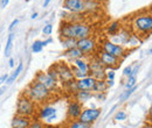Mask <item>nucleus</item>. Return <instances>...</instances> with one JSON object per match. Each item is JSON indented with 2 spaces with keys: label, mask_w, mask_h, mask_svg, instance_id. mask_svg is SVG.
Listing matches in <instances>:
<instances>
[{
  "label": "nucleus",
  "mask_w": 152,
  "mask_h": 128,
  "mask_svg": "<svg viewBox=\"0 0 152 128\" xmlns=\"http://www.w3.org/2000/svg\"><path fill=\"white\" fill-rule=\"evenodd\" d=\"M23 94L33 100L35 104L43 105L52 95V92L37 80H33L23 91Z\"/></svg>",
  "instance_id": "nucleus-1"
},
{
  "label": "nucleus",
  "mask_w": 152,
  "mask_h": 128,
  "mask_svg": "<svg viewBox=\"0 0 152 128\" xmlns=\"http://www.w3.org/2000/svg\"><path fill=\"white\" fill-rule=\"evenodd\" d=\"M133 30L138 34L137 36H150L152 30V17L150 13L138 14L132 20Z\"/></svg>",
  "instance_id": "nucleus-2"
},
{
  "label": "nucleus",
  "mask_w": 152,
  "mask_h": 128,
  "mask_svg": "<svg viewBox=\"0 0 152 128\" xmlns=\"http://www.w3.org/2000/svg\"><path fill=\"white\" fill-rule=\"evenodd\" d=\"M37 111H38V105L33 100H31L23 93L20 94L19 99L17 101V114L18 115L32 118L37 113Z\"/></svg>",
  "instance_id": "nucleus-3"
},
{
  "label": "nucleus",
  "mask_w": 152,
  "mask_h": 128,
  "mask_svg": "<svg viewBox=\"0 0 152 128\" xmlns=\"http://www.w3.org/2000/svg\"><path fill=\"white\" fill-rule=\"evenodd\" d=\"M70 33L73 38L81 40V38L90 37L93 30H91V27L86 22H76V23L70 22Z\"/></svg>",
  "instance_id": "nucleus-4"
},
{
  "label": "nucleus",
  "mask_w": 152,
  "mask_h": 128,
  "mask_svg": "<svg viewBox=\"0 0 152 128\" xmlns=\"http://www.w3.org/2000/svg\"><path fill=\"white\" fill-rule=\"evenodd\" d=\"M76 47L83 53L84 57L87 55H93L97 51V42L95 41V38L91 36L77 40Z\"/></svg>",
  "instance_id": "nucleus-5"
},
{
  "label": "nucleus",
  "mask_w": 152,
  "mask_h": 128,
  "mask_svg": "<svg viewBox=\"0 0 152 128\" xmlns=\"http://www.w3.org/2000/svg\"><path fill=\"white\" fill-rule=\"evenodd\" d=\"M96 57L98 58V61L101 62V64L105 69H116L121 64V58H118L114 55H110V54L103 51L102 49L99 51H97Z\"/></svg>",
  "instance_id": "nucleus-6"
},
{
  "label": "nucleus",
  "mask_w": 152,
  "mask_h": 128,
  "mask_svg": "<svg viewBox=\"0 0 152 128\" xmlns=\"http://www.w3.org/2000/svg\"><path fill=\"white\" fill-rule=\"evenodd\" d=\"M101 108H97V107H89V108H83L78 119L80 121L84 122V124H88V125H93L95 121H97V119L99 118L101 115Z\"/></svg>",
  "instance_id": "nucleus-7"
},
{
  "label": "nucleus",
  "mask_w": 152,
  "mask_h": 128,
  "mask_svg": "<svg viewBox=\"0 0 152 128\" xmlns=\"http://www.w3.org/2000/svg\"><path fill=\"white\" fill-rule=\"evenodd\" d=\"M55 69L58 74V82L64 84L66 82L73 79V72H72V69H70V65L67 64L66 62H57L54 64Z\"/></svg>",
  "instance_id": "nucleus-8"
},
{
  "label": "nucleus",
  "mask_w": 152,
  "mask_h": 128,
  "mask_svg": "<svg viewBox=\"0 0 152 128\" xmlns=\"http://www.w3.org/2000/svg\"><path fill=\"white\" fill-rule=\"evenodd\" d=\"M102 50L105 51V53H108V54H110V55L116 56V57H118V58L124 57V54H125V48H124V46L117 44V43H115L113 41H109V40H107V41L103 42V44H102Z\"/></svg>",
  "instance_id": "nucleus-9"
},
{
  "label": "nucleus",
  "mask_w": 152,
  "mask_h": 128,
  "mask_svg": "<svg viewBox=\"0 0 152 128\" xmlns=\"http://www.w3.org/2000/svg\"><path fill=\"white\" fill-rule=\"evenodd\" d=\"M63 9L74 13V14H80L86 12V1L84 0H63L62 4Z\"/></svg>",
  "instance_id": "nucleus-10"
},
{
  "label": "nucleus",
  "mask_w": 152,
  "mask_h": 128,
  "mask_svg": "<svg viewBox=\"0 0 152 128\" xmlns=\"http://www.w3.org/2000/svg\"><path fill=\"white\" fill-rule=\"evenodd\" d=\"M34 80H37L40 84H42L45 88H47L50 92L55 91L57 89V84H58V83L55 82L54 79H52V78L47 74L46 71H39V72L35 74Z\"/></svg>",
  "instance_id": "nucleus-11"
},
{
  "label": "nucleus",
  "mask_w": 152,
  "mask_h": 128,
  "mask_svg": "<svg viewBox=\"0 0 152 128\" xmlns=\"http://www.w3.org/2000/svg\"><path fill=\"white\" fill-rule=\"evenodd\" d=\"M83 110V104L73 100L68 104V107H67V118L69 119V121L72 120H77L81 112Z\"/></svg>",
  "instance_id": "nucleus-12"
},
{
  "label": "nucleus",
  "mask_w": 152,
  "mask_h": 128,
  "mask_svg": "<svg viewBox=\"0 0 152 128\" xmlns=\"http://www.w3.org/2000/svg\"><path fill=\"white\" fill-rule=\"evenodd\" d=\"M96 79L93 78L91 76H87V77H83L81 79H76V88H77V91H91L94 89V85H95Z\"/></svg>",
  "instance_id": "nucleus-13"
},
{
  "label": "nucleus",
  "mask_w": 152,
  "mask_h": 128,
  "mask_svg": "<svg viewBox=\"0 0 152 128\" xmlns=\"http://www.w3.org/2000/svg\"><path fill=\"white\" fill-rule=\"evenodd\" d=\"M32 121V118L29 116H23V115H18L15 114L11 121V127L18 128H28L29 124Z\"/></svg>",
  "instance_id": "nucleus-14"
},
{
  "label": "nucleus",
  "mask_w": 152,
  "mask_h": 128,
  "mask_svg": "<svg viewBox=\"0 0 152 128\" xmlns=\"http://www.w3.org/2000/svg\"><path fill=\"white\" fill-rule=\"evenodd\" d=\"M57 113V111L55 107L50 106V105H41L39 107L38 112V119H40L41 121H46L50 115Z\"/></svg>",
  "instance_id": "nucleus-15"
},
{
  "label": "nucleus",
  "mask_w": 152,
  "mask_h": 128,
  "mask_svg": "<svg viewBox=\"0 0 152 128\" xmlns=\"http://www.w3.org/2000/svg\"><path fill=\"white\" fill-rule=\"evenodd\" d=\"M63 57H66L67 59H69V61H75L77 58H83L84 55H83V53L77 48V47H74V48H72V49H67V50H64V53H63Z\"/></svg>",
  "instance_id": "nucleus-16"
},
{
  "label": "nucleus",
  "mask_w": 152,
  "mask_h": 128,
  "mask_svg": "<svg viewBox=\"0 0 152 128\" xmlns=\"http://www.w3.org/2000/svg\"><path fill=\"white\" fill-rule=\"evenodd\" d=\"M73 65L77 68L78 70H81L82 72L89 74V62H88V59H86V57L77 58L75 61H73Z\"/></svg>",
  "instance_id": "nucleus-17"
},
{
  "label": "nucleus",
  "mask_w": 152,
  "mask_h": 128,
  "mask_svg": "<svg viewBox=\"0 0 152 128\" xmlns=\"http://www.w3.org/2000/svg\"><path fill=\"white\" fill-rule=\"evenodd\" d=\"M93 98V92L91 91H76L75 92V100L84 104L87 101H89Z\"/></svg>",
  "instance_id": "nucleus-18"
},
{
  "label": "nucleus",
  "mask_w": 152,
  "mask_h": 128,
  "mask_svg": "<svg viewBox=\"0 0 152 128\" xmlns=\"http://www.w3.org/2000/svg\"><path fill=\"white\" fill-rule=\"evenodd\" d=\"M22 69H23V64H22V62H20L19 64H18V67H17V69L8 76V78H7L6 83H5V85L10 86L11 84H13V83L17 80V78L20 76V73H21V71H22Z\"/></svg>",
  "instance_id": "nucleus-19"
},
{
  "label": "nucleus",
  "mask_w": 152,
  "mask_h": 128,
  "mask_svg": "<svg viewBox=\"0 0 152 128\" xmlns=\"http://www.w3.org/2000/svg\"><path fill=\"white\" fill-rule=\"evenodd\" d=\"M119 30H121V22L118 20H116V21H113L109 25V27L107 29V33H108L109 36H115V35H117V33Z\"/></svg>",
  "instance_id": "nucleus-20"
},
{
  "label": "nucleus",
  "mask_w": 152,
  "mask_h": 128,
  "mask_svg": "<svg viewBox=\"0 0 152 128\" xmlns=\"http://www.w3.org/2000/svg\"><path fill=\"white\" fill-rule=\"evenodd\" d=\"M14 33H10L7 37V42H6V47H5V57H11V51H12V46H13V40H14Z\"/></svg>",
  "instance_id": "nucleus-21"
},
{
  "label": "nucleus",
  "mask_w": 152,
  "mask_h": 128,
  "mask_svg": "<svg viewBox=\"0 0 152 128\" xmlns=\"http://www.w3.org/2000/svg\"><path fill=\"white\" fill-rule=\"evenodd\" d=\"M76 42H77V40L73 38V37H69V38H61V44H62V47H63L66 50L76 47Z\"/></svg>",
  "instance_id": "nucleus-22"
},
{
  "label": "nucleus",
  "mask_w": 152,
  "mask_h": 128,
  "mask_svg": "<svg viewBox=\"0 0 152 128\" xmlns=\"http://www.w3.org/2000/svg\"><path fill=\"white\" fill-rule=\"evenodd\" d=\"M108 90V86L105 84V80H96L93 93H98V92H105Z\"/></svg>",
  "instance_id": "nucleus-23"
},
{
  "label": "nucleus",
  "mask_w": 152,
  "mask_h": 128,
  "mask_svg": "<svg viewBox=\"0 0 152 128\" xmlns=\"http://www.w3.org/2000/svg\"><path fill=\"white\" fill-rule=\"evenodd\" d=\"M66 128H91V126L88 124H84L80 120H72V121H69V124L67 125Z\"/></svg>",
  "instance_id": "nucleus-24"
},
{
  "label": "nucleus",
  "mask_w": 152,
  "mask_h": 128,
  "mask_svg": "<svg viewBox=\"0 0 152 128\" xmlns=\"http://www.w3.org/2000/svg\"><path fill=\"white\" fill-rule=\"evenodd\" d=\"M137 90V85H134L133 88H131V89H126L125 91L123 92L121 95H119V101L121 103H124V101H126L130 97H131V94H132L133 92Z\"/></svg>",
  "instance_id": "nucleus-25"
},
{
  "label": "nucleus",
  "mask_w": 152,
  "mask_h": 128,
  "mask_svg": "<svg viewBox=\"0 0 152 128\" xmlns=\"http://www.w3.org/2000/svg\"><path fill=\"white\" fill-rule=\"evenodd\" d=\"M63 86L68 90L69 92H73V93H75L77 91V88H76V79L75 78H73V79H70V80H68V82H66L64 84H63Z\"/></svg>",
  "instance_id": "nucleus-26"
},
{
  "label": "nucleus",
  "mask_w": 152,
  "mask_h": 128,
  "mask_svg": "<svg viewBox=\"0 0 152 128\" xmlns=\"http://www.w3.org/2000/svg\"><path fill=\"white\" fill-rule=\"evenodd\" d=\"M43 49V44H42V41L41 40H35L32 44V53L33 54H38V53H41Z\"/></svg>",
  "instance_id": "nucleus-27"
},
{
  "label": "nucleus",
  "mask_w": 152,
  "mask_h": 128,
  "mask_svg": "<svg viewBox=\"0 0 152 128\" xmlns=\"http://www.w3.org/2000/svg\"><path fill=\"white\" fill-rule=\"evenodd\" d=\"M70 69H72V72H73V77H74L75 79H81V78H83V77L89 76V74H87V73L82 72L81 70H78V69H77V68H75L73 64L70 65Z\"/></svg>",
  "instance_id": "nucleus-28"
},
{
  "label": "nucleus",
  "mask_w": 152,
  "mask_h": 128,
  "mask_svg": "<svg viewBox=\"0 0 152 128\" xmlns=\"http://www.w3.org/2000/svg\"><path fill=\"white\" fill-rule=\"evenodd\" d=\"M46 72H47V74H48L52 79H54L55 82L60 83V82H58V74H57V71H56V69H55V67H54V65L49 67V69H48Z\"/></svg>",
  "instance_id": "nucleus-29"
},
{
  "label": "nucleus",
  "mask_w": 152,
  "mask_h": 128,
  "mask_svg": "<svg viewBox=\"0 0 152 128\" xmlns=\"http://www.w3.org/2000/svg\"><path fill=\"white\" fill-rule=\"evenodd\" d=\"M28 128H46V127H45V124L40 119H34V120L31 121Z\"/></svg>",
  "instance_id": "nucleus-30"
},
{
  "label": "nucleus",
  "mask_w": 152,
  "mask_h": 128,
  "mask_svg": "<svg viewBox=\"0 0 152 128\" xmlns=\"http://www.w3.org/2000/svg\"><path fill=\"white\" fill-rule=\"evenodd\" d=\"M134 85H137V77H133V76L128 77V80L125 83V89H131Z\"/></svg>",
  "instance_id": "nucleus-31"
},
{
  "label": "nucleus",
  "mask_w": 152,
  "mask_h": 128,
  "mask_svg": "<svg viewBox=\"0 0 152 128\" xmlns=\"http://www.w3.org/2000/svg\"><path fill=\"white\" fill-rule=\"evenodd\" d=\"M126 118H128V114L124 111H118L116 113V115H115V120L116 121H124V120H126Z\"/></svg>",
  "instance_id": "nucleus-32"
},
{
  "label": "nucleus",
  "mask_w": 152,
  "mask_h": 128,
  "mask_svg": "<svg viewBox=\"0 0 152 128\" xmlns=\"http://www.w3.org/2000/svg\"><path fill=\"white\" fill-rule=\"evenodd\" d=\"M42 33H43V35H46V36H49V35L53 33V25H52V23H48V25H46V26L42 28Z\"/></svg>",
  "instance_id": "nucleus-33"
},
{
  "label": "nucleus",
  "mask_w": 152,
  "mask_h": 128,
  "mask_svg": "<svg viewBox=\"0 0 152 128\" xmlns=\"http://www.w3.org/2000/svg\"><path fill=\"white\" fill-rule=\"evenodd\" d=\"M93 98H96L98 101H104L107 98L105 92H98V93H93Z\"/></svg>",
  "instance_id": "nucleus-34"
},
{
  "label": "nucleus",
  "mask_w": 152,
  "mask_h": 128,
  "mask_svg": "<svg viewBox=\"0 0 152 128\" xmlns=\"http://www.w3.org/2000/svg\"><path fill=\"white\" fill-rule=\"evenodd\" d=\"M105 79H110V80H115V69H107L105 71Z\"/></svg>",
  "instance_id": "nucleus-35"
},
{
  "label": "nucleus",
  "mask_w": 152,
  "mask_h": 128,
  "mask_svg": "<svg viewBox=\"0 0 152 128\" xmlns=\"http://www.w3.org/2000/svg\"><path fill=\"white\" fill-rule=\"evenodd\" d=\"M18 23H19V19H14V20L11 22L10 27H8V32H10V33H13V30H14V28L18 26Z\"/></svg>",
  "instance_id": "nucleus-36"
},
{
  "label": "nucleus",
  "mask_w": 152,
  "mask_h": 128,
  "mask_svg": "<svg viewBox=\"0 0 152 128\" xmlns=\"http://www.w3.org/2000/svg\"><path fill=\"white\" fill-rule=\"evenodd\" d=\"M139 68H140V64H134V67H132V70H131V74L130 76H133V77H137V73L139 71Z\"/></svg>",
  "instance_id": "nucleus-37"
},
{
  "label": "nucleus",
  "mask_w": 152,
  "mask_h": 128,
  "mask_svg": "<svg viewBox=\"0 0 152 128\" xmlns=\"http://www.w3.org/2000/svg\"><path fill=\"white\" fill-rule=\"evenodd\" d=\"M131 70H132V65L126 67V68L123 70V76H124V77H130V74H131Z\"/></svg>",
  "instance_id": "nucleus-38"
},
{
  "label": "nucleus",
  "mask_w": 152,
  "mask_h": 128,
  "mask_svg": "<svg viewBox=\"0 0 152 128\" xmlns=\"http://www.w3.org/2000/svg\"><path fill=\"white\" fill-rule=\"evenodd\" d=\"M8 76H10V73H5V74L0 76V86H1V85H4V84L6 83V80H7Z\"/></svg>",
  "instance_id": "nucleus-39"
},
{
  "label": "nucleus",
  "mask_w": 152,
  "mask_h": 128,
  "mask_svg": "<svg viewBox=\"0 0 152 128\" xmlns=\"http://www.w3.org/2000/svg\"><path fill=\"white\" fill-rule=\"evenodd\" d=\"M10 4V0H0V8H6L7 5Z\"/></svg>",
  "instance_id": "nucleus-40"
},
{
  "label": "nucleus",
  "mask_w": 152,
  "mask_h": 128,
  "mask_svg": "<svg viewBox=\"0 0 152 128\" xmlns=\"http://www.w3.org/2000/svg\"><path fill=\"white\" fill-rule=\"evenodd\" d=\"M105 84H107L108 89H110V88H113V86L115 85V80H110V79H105Z\"/></svg>",
  "instance_id": "nucleus-41"
},
{
  "label": "nucleus",
  "mask_w": 152,
  "mask_h": 128,
  "mask_svg": "<svg viewBox=\"0 0 152 128\" xmlns=\"http://www.w3.org/2000/svg\"><path fill=\"white\" fill-rule=\"evenodd\" d=\"M53 42V38L52 37H48L47 40H45V41H42V44H43V48L46 47V46H48L49 43H52Z\"/></svg>",
  "instance_id": "nucleus-42"
},
{
  "label": "nucleus",
  "mask_w": 152,
  "mask_h": 128,
  "mask_svg": "<svg viewBox=\"0 0 152 128\" xmlns=\"http://www.w3.org/2000/svg\"><path fill=\"white\" fill-rule=\"evenodd\" d=\"M8 65H10V68H14V65H15V61H14V58L10 57V59H8Z\"/></svg>",
  "instance_id": "nucleus-43"
},
{
  "label": "nucleus",
  "mask_w": 152,
  "mask_h": 128,
  "mask_svg": "<svg viewBox=\"0 0 152 128\" xmlns=\"http://www.w3.org/2000/svg\"><path fill=\"white\" fill-rule=\"evenodd\" d=\"M57 118V113H55V114H53V115H50L46 121H48V122H50V121H53V120H55Z\"/></svg>",
  "instance_id": "nucleus-44"
},
{
  "label": "nucleus",
  "mask_w": 152,
  "mask_h": 128,
  "mask_svg": "<svg viewBox=\"0 0 152 128\" xmlns=\"http://www.w3.org/2000/svg\"><path fill=\"white\" fill-rule=\"evenodd\" d=\"M6 90H7V85H5V84H4V85L0 88V95H2V94L5 93V91H6Z\"/></svg>",
  "instance_id": "nucleus-45"
},
{
  "label": "nucleus",
  "mask_w": 152,
  "mask_h": 128,
  "mask_svg": "<svg viewBox=\"0 0 152 128\" xmlns=\"http://www.w3.org/2000/svg\"><path fill=\"white\" fill-rule=\"evenodd\" d=\"M50 1H52V0H45V1H43V5H42V6H43V7H48V5L50 4Z\"/></svg>",
  "instance_id": "nucleus-46"
},
{
  "label": "nucleus",
  "mask_w": 152,
  "mask_h": 128,
  "mask_svg": "<svg viewBox=\"0 0 152 128\" xmlns=\"http://www.w3.org/2000/svg\"><path fill=\"white\" fill-rule=\"evenodd\" d=\"M38 15H39V14H38V13H37V12H35V13H33V14H32V17H31V18L33 19V20H34V19H37V18H38Z\"/></svg>",
  "instance_id": "nucleus-47"
},
{
  "label": "nucleus",
  "mask_w": 152,
  "mask_h": 128,
  "mask_svg": "<svg viewBox=\"0 0 152 128\" xmlns=\"http://www.w3.org/2000/svg\"><path fill=\"white\" fill-rule=\"evenodd\" d=\"M143 128H152V126H151V124H146V125H144Z\"/></svg>",
  "instance_id": "nucleus-48"
},
{
  "label": "nucleus",
  "mask_w": 152,
  "mask_h": 128,
  "mask_svg": "<svg viewBox=\"0 0 152 128\" xmlns=\"http://www.w3.org/2000/svg\"><path fill=\"white\" fill-rule=\"evenodd\" d=\"M11 128H18V127H11Z\"/></svg>",
  "instance_id": "nucleus-49"
},
{
  "label": "nucleus",
  "mask_w": 152,
  "mask_h": 128,
  "mask_svg": "<svg viewBox=\"0 0 152 128\" xmlns=\"http://www.w3.org/2000/svg\"><path fill=\"white\" fill-rule=\"evenodd\" d=\"M0 49H1V46H0Z\"/></svg>",
  "instance_id": "nucleus-50"
},
{
  "label": "nucleus",
  "mask_w": 152,
  "mask_h": 128,
  "mask_svg": "<svg viewBox=\"0 0 152 128\" xmlns=\"http://www.w3.org/2000/svg\"><path fill=\"white\" fill-rule=\"evenodd\" d=\"M93 1H96V0H93Z\"/></svg>",
  "instance_id": "nucleus-51"
}]
</instances>
